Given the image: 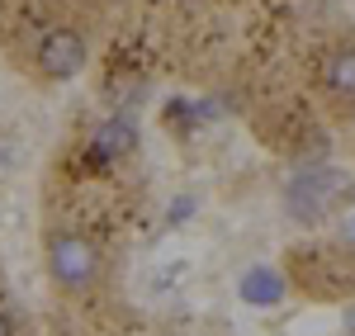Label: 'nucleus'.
I'll return each mask as SVG.
<instances>
[{
  "instance_id": "20e7f679",
  "label": "nucleus",
  "mask_w": 355,
  "mask_h": 336,
  "mask_svg": "<svg viewBox=\"0 0 355 336\" xmlns=\"http://www.w3.org/2000/svg\"><path fill=\"white\" fill-rule=\"evenodd\" d=\"M322 81H327V90L336 100H355V43H346V48H336L327 57Z\"/></svg>"
},
{
  "instance_id": "39448f33",
  "label": "nucleus",
  "mask_w": 355,
  "mask_h": 336,
  "mask_svg": "<svg viewBox=\"0 0 355 336\" xmlns=\"http://www.w3.org/2000/svg\"><path fill=\"white\" fill-rule=\"evenodd\" d=\"M137 147V128L128 118H110L100 133H95V157H105V161H119V157H128Z\"/></svg>"
},
{
  "instance_id": "1a4fd4ad",
  "label": "nucleus",
  "mask_w": 355,
  "mask_h": 336,
  "mask_svg": "<svg viewBox=\"0 0 355 336\" xmlns=\"http://www.w3.org/2000/svg\"><path fill=\"white\" fill-rule=\"evenodd\" d=\"M346 327H351V332H355V312H351V317H346Z\"/></svg>"
},
{
  "instance_id": "6e6552de",
  "label": "nucleus",
  "mask_w": 355,
  "mask_h": 336,
  "mask_svg": "<svg viewBox=\"0 0 355 336\" xmlns=\"http://www.w3.org/2000/svg\"><path fill=\"white\" fill-rule=\"evenodd\" d=\"M5 170H10V157H5V147H0V175H5Z\"/></svg>"
},
{
  "instance_id": "7ed1b4c3",
  "label": "nucleus",
  "mask_w": 355,
  "mask_h": 336,
  "mask_svg": "<svg viewBox=\"0 0 355 336\" xmlns=\"http://www.w3.org/2000/svg\"><path fill=\"white\" fill-rule=\"evenodd\" d=\"M85 33L81 28H48L43 43H38V71L48 81H71L85 67Z\"/></svg>"
},
{
  "instance_id": "f257e3e1",
  "label": "nucleus",
  "mask_w": 355,
  "mask_h": 336,
  "mask_svg": "<svg viewBox=\"0 0 355 336\" xmlns=\"http://www.w3.org/2000/svg\"><path fill=\"white\" fill-rule=\"evenodd\" d=\"M346 175L331 166H308L299 170L289 185H284V213L294 218V223H327L331 213L341 209V199H346Z\"/></svg>"
},
{
  "instance_id": "f03ea898",
  "label": "nucleus",
  "mask_w": 355,
  "mask_h": 336,
  "mask_svg": "<svg viewBox=\"0 0 355 336\" xmlns=\"http://www.w3.org/2000/svg\"><path fill=\"white\" fill-rule=\"evenodd\" d=\"M48 275L62 294H85L100 280V251L81 232H53L48 237Z\"/></svg>"
},
{
  "instance_id": "423d86ee",
  "label": "nucleus",
  "mask_w": 355,
  "mask_h": 336,
  "mask_svg": "<svg viewBox=\"0 0 355 336\" xmlns=\"http://www.w3.org/2000/svg\"><path fill=\"white\" fill-rule=\"evenodd\" d=\"M242 299L251 303V308H270V303L284 299V280L270 275V270H251V275L242 280Z\"/></svg>"
},
{
  "instance_id": "0eeeda50",
  "label": "nucleus",
  "mask_w": 355,
  "mask_h": 336,
  "mask_svg": "<svg viewBox=\"0 0 355 336\" xmlns=\"http://www.w3.org/2000/svg\"><path fill=\"white\" fill-rule=\"evenodd\" d=\"M0 336H15V317L10 312H0Z\"/></svg>"
}]
</instances>
